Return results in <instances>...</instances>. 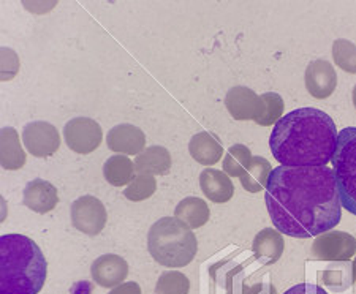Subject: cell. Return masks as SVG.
<instances>
[{
    "mask_svg": "<svg viewBox=\"0 0 356 294\" xmlns=\"http://www.w3.org/2000/svg\"><path fill=\"white\" fill-rule=\"evenodd\" d=\"M134 163L138 174L165 176L171 170V154L162 146H152L138 154Z\"/></svg>",
    "mask_w": 356,
    "mask_h": 294,
    "instance_id": "ac0fdd59",
    "label": "cell"
},
{
    "mask_svg": "<svg viewBox=\"0 0 356 294\" xmlns=\"http://www.w3.org/2000/svg\"><path fill=\"white\" fill-rule=\"evenodd\" d=\"M334 120L317 108L295 109L274 125L269 146L280 166H326L337 147Z\"/></svg>",
    "mask_w": 356,
    "mask_h": 294,
    "instance_id": "7a4b0ae2",
    "label": "cell"
},
{
    "mask_svg": "<svg viewBox=\"0 0 356 294\" xmlns=\"http://www.w3.org/2000/svg\"><path fill=\"white\" fill-rule=\"evenodd\" d=\"M67 146L76 154H90L102 144V126L90 117H74L64 126Z\"/></svg>",
    "mask_w": 356,
    "mask_h": 294,
    "instance_id": "ba28073f",
    "label": "cell"
},
{
    "mask_svg": "<svg viewBox=\"0 0 356 294\" xmlns=\"http://www.w3.org/2000/svg\"><path fill=\"white\" fill-rule=\"evenodd\" d=\"M2 81H10L19 70V59L18 54L10 48H2Z\"/></svg>",
    "mask_w": 356,
    "mask_h": 294,
    "instance_id": "f1b7e54d",
    "label": "cell"
},
{
    "mask_svg": "<svg viewBox=\"0 0 356 294\" xmlns=\"http://www.w3.org/2000/svg\"><path fill=\"white\" fill-rule=\"evenodd\" d=\"M48 274L43 252L31 238H0V294H40Z\"/></svg>",
    "mask_w": 356,
    "mask_h": 294,
    "instance_id": "3957f363",
    "label": "cell"
},
{
    "mask_svg": "<svg viewBox=\"0 0 356 294\" xmlns=\"http://www.w3.org/2000/svg\"><path fill=\"white\" fill-rule=\"evenodd\" d=\"M271 171L273 166L266 158L254 157L250 161V165L247 166V170L244 171V174L239 177L241 186L250 193H260L266 188Z\"/></svg>",
    "mask_w": 356,
    "mask_h": 294,
    "instance_id": "7402d4cb",
    "label": "cell"
},
{
    "mask_svg": "<svg viewBox=\"0 0 356 294\" xmlns=\"http://www.w3.org/2000/svg\"><path fill=\"white\" fill-rule=\"evenodd\" d=\"M284 98L275 92H266L260 95V113L254 120L255 124L261 126L275 125L284 117Z\"/></svg>",
    "mask_w": 356,
    "mask_h": 294,
    "instance_id": "603a6c76",
    "label": "cell"
},
{
    "mask_svg": "<svg viewBox=\"0 0 356 294\" xmlns=\"http://www.w3.org/2000/svg\"><path fill=\"white\" fill-rule=\"evenodd\" d=\"M156 177L149 174H136L134 177V181H131L127 188H125L124 196L129 201H135V203H138V201H145L147 198H151V196L156 193Z\"/></svg>",
    "mask_w": 356,
    "mask_h": 294,
    "instance_id": "4316f807",
    "label": "cell"
},
{
    "mask_svg": "<svg viewBox=\"0 0 356 294\" xmlns=\"http://www.w3.org/2000/svg\"><path fill=\"white\" fill-rule=\"evenodd\" d=\"M106 144L116 154L138 155L145 151L146 135L136 125L119 124L108 131Z\"/></svg>",
    "mask_w": 356,
    "mask_h": 294,
    "instance_id": "7c38bea8",
    "label": "cell"
},
{
    "mask_svg": "<svg viewBox=\"0 0 356 294\" xmlns=\"http://www.w3.org/2000/svg\"><path fill=\"white\" fill-rule=\"evenodd\" d=\"M200 187L204 196L216 204H225L234 195V186L223 171L206 168L200 174Z\"/></svg>",
    "mask_w": 356,
    "mask_h": 294,
    "instance_id": "9a60e30c",
    "label": "cell"
},
{
    "mask_svg": "<svg viewBox=\"0 0 356 294\" xmlns=\"http://www.w3.org/2000/svg\"><path fill=\"white\" fill-rule=\"evenodd\" d=\"M192 158L203 166H212L222 158L223 146L219 138L211 131H201L188 142Z\"/></svg>",
    "mask_w": 356,
    "mask_h": 294,
    "instance_id": "e0dca14e",
    "label": "cell"
},
{
    "mask_svg": "<svg viewBox=\"0 0 356 294\" xmlns=\"http://www.w3.org/2000/svg\"><path fill=\"white\" fill-rule=\"evenodd\" d=\"M250 149L244 144H234L223 158V172L229 177H241L252 161Z\"/></svg>",
    "mask_w": 356,
    "mask_h": 294,
    "instance_id": "cb8c5ba5",
    "label": "cell"
},
{
    "mask_svg": "<svg viewBox=\"0 0 356 294\" xmlns=\"http://www.w3.org/2000/svg\"><path fill=\"white\" fill-rule=\"evenodd\" d=\"M284 294H328L323 288L318 285H312V284H300L295 285L290 290H286Z\"/></svg>",
    "mask_w": 356,
    "mask_h": 294,
    "instance_id": "f546056e",
    "label": "cell"
},
{
    "mask_svg": "<svg viewBox=\"0 0 356 294\" xmlns=\"http://www.w3.org/2000/svg\"><path fill=\"white\" fill-rule=\"evenodd\" d=\"M0 163L3 170L16 171L26 165V154L22 151L18 131L5 126L0 133Z\"/></svg>",
    "mask_w": 356,
    "mask_h": 294,
    "instance_id": "d6986e66",
    "label": "cell"
},
{
    "mask_svg": "<svg viewBox=\"0 0 356 294\" xmlns=\"http://www.w3.org/2000/svg\"><path fill=\"white\" fill-rule=\"evenodd\" d=\"M73 227L88 236H97L106 227L108 214L105 206L95 196L86 195L73 201L70 211Z\"/></svg>",
    "mask_w": 356,
    "mask_h": 294,
    "instance_id": "8992f818",
    "label": "cell"
},
{
    "mask_svg": "<svg viewBox=\"0 0 356 294\" xmlns=\"http://www.w3.org/2000/svg\"><path fill=\"white\" fill-rule=\"evenodd\" d=\"M103 176L113 187L129 186L135 177V163L127 155H113L103 165Z\"/></svg>",
    "mask_w": 356,
    "mask_h": 294,
    "instance_id": "44dd1931",
    "label": "cell"
},
{
    "mask_svg": "<svg viewBox=\"0 0 356 294\" xmlns=\"http://www.w3.org/2000/svg\"><path fill=\"white\" fill-rule=\"evenodd\" d=\"M356 239L343 231H328L320 234L312 244V256L318 261L343 263L355 256Z\"/></svg>",
    "mask_w": 356,
    "mask_h": 294,
    "instance_id": "52a82bcc",
    "label": "cell"
},
{
    "mask_svg": "<svg viewBox=\"0 0 356 294\" xmlns=\"http://www.w3.org/2000/svg\"><path fill=\"white\" fill-rule=\"evenodd\" d=\"M306 81V89L309 94L318 100L331 97L337 85V74L334 67L328 60H312L306 68L304 74Z\"/></svg>",
    "mask_w": 356,
    "mask_h": 294,
    "instance_id": "8fae6325",
    "label": "cell"
},
{
    "mask_svg": "<svg viewBox=\"0 0 356 294\" xmlns=\"http://www.w3.org/2000/svg\"><path fill=\"white\" fill-rule=\"evenodd\" d=\"M90 274L97 285L113 290V288L122 285L129 277V263L122 256L108 253L92 263Z\"/></svg>",
    "mask_w": 356,
    "mask_h": 294,
    "instance_id": "30bf717a",
    "label": "cell"
},
{
    "mask_svg": "<svg viewBox=\"0 0 356 294\" xmlns=\"http://www.w3.org/2000/svg\"><path fill=\"white\" fill-rule=\"evenodd\" d=\"M353 269H352V272H353V280L356 281V259L353 261V266H352Z\"/></svg>",
    "mask_w": 356,
    "mask_h": 294,
    "instance_id": "1f68e13d",
    "label": "cell"
},
{
    "mask_svg": "<svg viewBox=\"0 0 356 294\" xmlns=\"http://www.w3.org/2000/svg\"><path fill=\"white\" fill-rule=\"evenodd\" d=\"M108 294H143L141 286L136 284V281H124L122 285H119Z\"/></svg>",
    "mask_w": 356,
    "mask_h": 294,
    "instance_id": "4dcf8cb0",
    "label": "cell"
},
{
    "mask_svg": "<svg viewBox=\"0 0 356 294\" xmlns=\"http://www.w3.org/2000/svg\"><path fill=\"white\" fill-rule=\"evenodd\" d=\"M225 106L234 120H255L260 113V95L245 85H236L227 92Z\"/></svg>",
    "mask_w": 356,
    "mask_h": 294,
    "instance_id": "4fadbf2b",
    "label": "cell"
},
{
    "mask_svg": "<svg viewBox=\"0 0 356 294\" xmlns=\"http://www.w3.org/2000/svg\"><path fill=\"white\" fill-rule=\"evenodd\" d=\"M147 249L159 264L176 269L193 261L198 252V240L188 224L176 217H165L149 229Z\"/></svg>",
    "mask_w": 356,
    "mask_h": 294,
    "instance_id": "277c9868",
    "label": "cell"
},
{
    "mask_svg": "<svg viewBox=\"0 0 356 294\" xmlns=\"http://www.w3.org/2000/svg\"><path fill=\"white\" fill-rule=\"evenodd\" d=\"M285 249V242L282 233L273 228H265L255 236L252 250H254L258 261L265 266L277 263L282 256Z\"/></svg>",
    "mask_w": 356,
    "mask_h": 294,
    "instance_id": "2e32d148",
    "label": "cell"
},
{
    "mask_svg": "<svg viewBox=\"0 0 356 294\" xmlns=\"http://www.w3.org/2000/svg\"><path fill=\"white\" fill-rule=\"evenodd\" d=\"M22 142L29 154L33 157L44 158L57 152L60 146V136L53 124L37 120V122H31L24 126Z\"/></svg>",
    "mask_w": 356,
    "mask_h": 294,
    "instance_id": "9c48e42d",
    "label": "cell"
},
{
    "mask_svg": "<svg viewBox=\"0 0 356 294\" xmlns=\"http://www.w3.org/2000/svg\"><path fill=\"white\" fill-rule=\"evenodd\" d=\"M353 105H355V108H356V85L353 88Z\"/></svg>",
    "mask_w": 356,
    "mask_h": 294,
    "instance_id": "d6a6232c",
    "label": "cell"
},
{
    "mask_svg": "<svg viewBox=\"0 0 356 294\" xmlns=\"http://www.w3.org/2000/svg\"><path fill=\"white\" fill-rule=\"evenodd\" d=\"M348 266V264H346V268ZM343 268V269H346ZM342 268H328L326 270H323L318 275V279L321 284H323L325 286L331 288V290L334 291H343L347 290L348 285L343 284V277H346V270H343Z\"/></svg>",
    "mask_w": 356,
    "mask_h": 294,
    "instance_id": "83f0119b",
    "label": "cell"
},
{
    "mask_svg": "<svg viewBox=\"0 0 356 294\" xmlns=\"http://www.w3.org/2000/svg\"><path fill=\"white\" fill-rule=\"evenodd\" d=\"M265 201L275 229L290 238H318L332 231L342 217L336 176L328 166L274 168Z\"/></svg>",
    "mask_w": 356,
    "mask_h": 294,
    "instance_id": "6da1fadb",
    "label": "cell"
},
{
    "mask_svg": "<svg viewBox=\"0 0 356 294\" xmlns=\"http://www.w3.org/2000/svg\"><path fill=\"white\" fill-rule=\"evenodd\" d=\"M24 206L37 212V214H48L59 203V193L53 183L43 179H33L24 188Z\"/></svg>",
    "mask_w": 356,
    "mask_h": 294,
    "instance_id": "5bb4252c",
    "label": "cell"
},
{
    "mask_svg": "<svg viewBox=\"0 0 356 294\" xmlns=\"http://www.w3.org/2000/svg\"><path fill=\"white\" fill-rule=\"evenodd\" d=\"M341 204L356 215V126L339 131L337 147L331 160Z\"/></svg>",
    "mask_w": 356,
    "mask_h": 294,
    "instance_id": "5b68a950",
    "label": "cell"
},
{
    "mask_svg": "<svg viewBox=\"0 0 356 294\" xmlns=\"http://www.w3.org/2000/svg\"><path fill=\"white\" fill-rule=\"evenodd\" d=\"M332 59L343 72L356 74V44L346 38H339L332 44Z\"/></svg>",
    "mask_w": 356,
    "mask_h": 294,
    "instance_id": "484cf974",
    "label": "cell"
},
{
    "mask_svg": "<svg viewBox=\"0 0 356 294\" xmlns=\"http://www.w3.org/2000/svg\"><path fill=\"white\" fill-rule=\"evenodd\" d=\"M191 280L179 270H166L159 277L156 294H188Z\"/></svg>",
    "mask_w": 356,
    "mask_h": 294,
    "instance_id": "d4e9b609",
    "label": "cell"
},
{
    "mask_svg": "<svg viewBox=\"0 0 356 294\" xmlns=\"http://www.w3.org/2000/svg\"><path fill=\"white\" fill-rule=\"evenodd\" d=\"M209 207L204 203V199L191 196V198L182 199L175 209V217L179 218L181 222L188 224L192 229L201 228L209 220Z\"/></svg>",
    "mask_w": 356,
    "mask_h": 294,
    "instance_id": "ffe728a7",
    "label": "cell"
}]
</instances>
